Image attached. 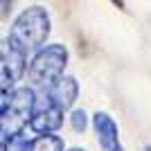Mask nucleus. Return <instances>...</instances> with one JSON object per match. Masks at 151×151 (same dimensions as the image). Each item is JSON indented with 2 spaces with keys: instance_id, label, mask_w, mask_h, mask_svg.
I'll use <instances>...</instances> for the list:
<instances>
[{
  "instance_id": "f257e3e1",
  "label": "nucleus",
  "mask_w": 151,
  "mask_h": 151,
  "mask_svg": "<svg viewBox=\"0 0 151 151\" xmlns=\"http://www.w3.org/2000/svg\"><path fill=\"white\" fill-rule=\"evenodd\" d=\"M50 34V16L43 7H29L14 20L9 32V43H14L18 50L29 54L32 50H38L45 43Z\"/></svg>"
},
{
  "instance_id": "f03ea898",
  "label": "nucleus",
  "mask_w": 151,
  "mask_h": 151,
  "mask_svg": "<svg viewBox=\"0 0 151 151\" xmlns=\"http://www.w3.org/2000/svg\"><path fill=\"white\" fill-rule=\"evenodd\" d=\"M36 108V95L32 88H14L9 95L2 93V138L20 133L27 120L34 117Z\"/></svg>"
},
{
  "instance_id": "7ed1b4c3",
  "label": "nucleus",
  "mask_w": 151,
  "mask_h": 151,
  "mask_svg": "<svg viewBox=\"0 0 151 151\" xmlns=\"http://www.w3.org/2000/svg\"><path fill=\"white\" fill-rule=\"evenodd\" d=\"M68 63V50L63 45H45L43 50L36 52V57L29 63V79L36 86H47L63 77V68Z\"/></svg>"
},
{
  "instance_id": "20e7f679",
  "label": "nucleus",
  "mask_w": 151,
  "mask_h": 151,
  "mask_svg": "<svg viewBox=\"0 0 151 151\" xmlns=\"http://www.w3.org/2000/svg\"><path fill=\"white\" fill-rule=\"evenodd\" d=\"M25 63H27L25 52L18 50L14 43L5 41V47H2V93H7V88H12L23 77Z\"/></svg>"
},
{
  "instance_id": "39448f33",
  "label": "nucleus",
  "mask_w": 151,
  "mask_h": 151,
  "mask_svg": "<svg viewBox=\"0 0 151 151\" xmlns=\"http://www.w3.org/2000/svg\"><path fill=\"white\" fill-rule=\"evenodd\" d=\"M61 124H63V108L54 106L50 101L43 108H38L34 117L29 120V129L38 135H52Z\"/></svg>"
},
{
  "instance_id": "423d86ee",
  "label": "nucleus",
  "mask_w": 151,
  "mask_h": 151,
  "mask_svg": "<svg viewBox=\"0 0 151 151\" xmlns=\"http://www.w3.org/2000/svg\"><path fill=\"white\" fill-rule=\"evenodd\" d=\"M95 131H97V140L104 151H124L120 145V131H117V124L113 122V117L106 113H95L93 117Z\"/></svg>"
},
{
  "instance_id": "0eeeda50",
  "label": "nucleus",
  "mask_w": 151,
  "mask_h": 151,
  "mask_svg": "<svg viewBox=\"0 0 151 151\" xmlns=\"http://www.w3.org/2000/svg\"><path fill=\"white\" fill-rule=\"evenodd\" d=\"M77 93H79V86L72 77H61L47 88V97H50V104L59 108H70L77 99Z\"/></svg>"
},
{
  "instance_id": "6e6552de",
  "label": "nucleus",
  "mask_w": 151,
  "mask_h": 151,
  "mask_svg": "<svg viewBox=\"0 0 151 151\" xmlns=\"http://www.w3.org/2000/svg\"><path fill=\"white\" fill-rule=\"evenodd\" d=\"M29 149H32V140L23 131L2 138V151H29Z\"/></svg>"
},
{
  "instance_id": "1a4fd4ad",
  "label": "nucleus",
  "mask_w": 151,
  "mask_h": 151,
  "mask_svg": "<svg viewBox=\"0 0 151 151\" xmlns=\"http://www.w3.org/2000/svg\"><path fill=\"white\" fill-rule=\"evenodd\" d=\"M29 151H63V140L57 135H38L36 140H32Z\"/></svg>"
},
{
  "instance_id": "9d476101",
  "label": "nucleus",
  "mask_w": 151,
  "mask_h": 151,
  "mask_svg": "<svg viewBox=\"0 0 151 151\" xmlns=\"http://www.w3.org/2000/svg\"><path fill=\"white\" fill-rule=\"evenodd\" d=\"M70 122H72V129H75V131H83V129L88 126V120H86V113H83V111H75L72 117H70Z\"/></svg>"
},
{
  "instance_id": "9b49d317",
  "label": "nucleus",
  "mask_w": 151,
  "mask_h": 151,
  "mask_svg": "<svg viewBox=\"0 0 151 151\" xmlns=\"http://www.w3.org/2000/svg\"><path fill=\"white\" fill-rule=\"evenodd\" d=\"M70 151H83V149H70Z\"/></svg>"
},
{
  "instance_id": "f8f14e48",
  "label": "nucleus",
  "mask_w": 151,
  "mask_h": 151,
  "mask_svg": "<svg viewBox=\"0 0 151 151\" xmlns=\"http://www.w3.org/2000/svg\"><path fill=\"white\" fill-rule=\"evenodd\" d=\"M147 151H151V147H147Z\"/></svg>"
}]
</instances>
